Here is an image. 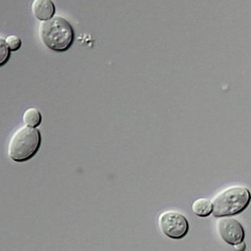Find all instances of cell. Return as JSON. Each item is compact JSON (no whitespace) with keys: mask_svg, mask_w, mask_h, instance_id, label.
<instances>
[{"mask_svg":"<svg viewBox=\"0 0 251 251\" xmlns=\"http://www.w3.org/2000/svg\"><path fill=\"white\" fill-rule=\"evenodd\" d=\"M251 201V194L248 188L234 185L219 192L212 201L214 217H232L242 213Z\"/></svg>","mask_w":251,"mask_h":251,"instance_id":"cell-1","label":"cell"},{"mask_svg":"<svg viewBox=\"0 0 251 251\" xmlns=\"http://www.w3.org/2000/svg\"><path fill=\"white\" fill-rule=\"evenodd\" d=\"M40 37L44 45L51 50L64 52L73 44L74 30L66 19L55 16L40 24Z\"/></svg>","mask_w":251,"mask_h":251,"instance_id":"cell-2","label":"cell"},{"mask_svg":"<svg viewBox=\"0 0 251 251\" xmlns=\"http://www.w3.org/2000/svg\"><path fill=\"white\" fill-rule=\"evenodd\" d=\"M41 144L38 129L21 126L13 133L8 144V156L16 163H24L37 153Z\"/></svg>","mask_w":251,"mask_h":251,"instance_id":"cell-3","label":"cell"},{"mask_svg":"<svg viewBox=\"0 0 251 251\" xmlns=\"http://www.w3.org/2000/svg\"><path fill=\"white\" fill-rule=\"evenodd\" d=\"M160 230L174 240L183 239L188 234L189 223L184 214L177 210H167L158 216Z\"/></svg>","mask_w":251,"mask_h":251,"instance_id":"cell-4","label":"cell"},{"mask_svg":"<svg viewBox=\"0 0 251 251\" xmlns=\"http://www.w3.org/2000/svg\"><path fill=\"white\" fill-rule=\"evenodd\" d=\"M218 233L226 244L235 246L244 241L246 232L241 223L233 217L220 218L217 221Z\"/></svg>","mask_w":251,"mask_h":251,"instance_id":"cell-5","label":"cell"},{"mask_svg":"<svg viewBox=\"0 0 251 251\" xmlns=\"http://www.w3.org/2000/svg\"><path fill=\"white\" fill-rule=\"evenodd\" d=\"M31 9L34 17L41 21L50 20L55 13V7L50 0H34Z\"/></svg>","mask_w":251,"mask_h":251,"instance_id":"cell-6","label":"cell"},{"mask_svg":"<svg viewBox=\"0 0 251 251\" xmlns=\"http://www.w3.org/2000/svg\"><path fill=\"white\" fill-rule=\"evenodd\" d=\"M192 210L199 217H208L213 213V203L208 199L200 198L192 204Z\"/></svg>","mask_w":251,"mask_h":251,"instance_id":"cell-7","label":"cell"},{"mask_svg":"<svg viewBox=\"0 0 251 251\" xmlns=\"http://www.w3.org/2000/svg\"><path fill=\"white\" fill-rule=\"evenodd\" d=\"M22 119H23V123H25L26 126L35 128V127H37L38 126L40 125L41 121H42V117H41V113L37 108L30 107L25 111Z\"/></svg>","mask_w":251,"mask_h":251,"instance_id":"cell-8","label":"cell"},{"mask_svg":"<svg viewBox=\"0 0 251 251\" xmlns=\"http://www.w3.org/2000/svg\"><path fill=\"white\" fill-rule=\"evenodd\" d=\"M10 57V50L6 44L5 40L0 37V66H3L8 62Z\"/></svg>","mask_w":251,"mask_h":251,"instance_id":"cell-9","label":"cell"},{"mask_svg":"<svg viewBox=\"0 0 251 251\" xmlns=\"http://www.w3.org/2000/svg\"><path fill=\"white\" fill-rule=\"evenodd\" d=\"M5 42L9 47V50L16 51L21 47V40L16 35H9L5 38Z\"/></svg>","mask_w":251,"mask_h":251,"instance_id":"cell-10","label":"cell"},{"mask_svg":"<svg viewBox=\"0 0 251 251\" xmlns=\"http://www.w3.org/2000/svg\"><path fill=\"white\" fill-rule=\"evenodd\" d=\"M234 248L236 251H246V244L243 241V242L239 243V244L234 246Z\"/></svg>","mask_w":251,"mask_h":251,"instance_id":"cell-11","label":"cell"}]
</instances>
